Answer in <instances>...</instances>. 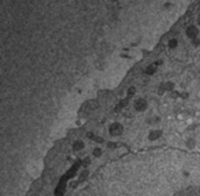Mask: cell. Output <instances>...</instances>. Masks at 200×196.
Masks as SVG:
<instances>
[{"label":"cell","instance_id":"1","mask_svg":"<svg viewBox=\"0 0 200 196\" xmlns=\"http://www.w3.org/2000/svg\"><path fill=\"white\" fill-rule=\"evenodd\" d=\"M108 131H109V134L111 136V137H120L122 136V133L124 132V126L118 123V122H113L111 124L109 125V127H108Z\"/></svg>","mask_w":200,"mask_h":196},{"label":"cell","instance_id":"2","mask_svg":"<svg viewBox=\"0 0 200 196\" xmlns=\"http://www.w3.org/2000/svg\"><path fill=\"white\" fill-rule=\"evenodd\" d=\"M149 107V102L144 97H138L133 100V109L137 112H144Z\"/></svg>","mask_w":200,"mask_h":196},{"label":"cell","instance_id":"3","mask_svg":"<svg viewBox=\"0 0 200 196\" xmlns=\"http://www.w3.org/2000/svg\"><path fill=\"white\" fill-rule=\"evenodd\" d=\"M186 36L191 40V41L194 39H197V38H199V28H198V26H197V25H191V26L187 27Z\"/></svg>","mask_w":200,"mask_h":196},{"label":"cell","instance_id":"4","mask_svg":"<svg viewBox=\"0 0 200 196\" xmlns=\"http://www.w3.org/2000/svg\"><path fill=\"white\" fill-rule=\"evenodd\" d=\"M161 134H163V132L160 130H151L147 134V139L150 141H157L161 137Z\"/></svg>","mask_w":200,"mask_h":196},{"label":"cell","instance_id":"5","mask_svg":"<svg viewBox=\"0 0 200 196\" xmlns=\"http://www.w3.org/2000/svg\"><path fill=\"white\" fill-rule=\"evenodd\" d=\"M185 146H186L188 150H194L197 147V140L193 137L187 138L186 141H185Z\"/></svg>","mask_w":200,"mask_h":196},{"label":"cell","instance_id":"6","mask_svg":"<svg viewBox=\"0 0 200 196\" xmlns=\"http://www.w3.org/2000/svg\"><path fill=\"white\" fill-rule=\"evenodd\" d=\"M163 86L166 92H174L176 90V84L173 82H165V83H163Z\"/></svg>","mask_w":200,"mask_h":196},{"label":"cell","instance_id":"7","mask_svg":"<svg viewBox=\"0 0 200 196\" xmlns=\"http://www.w3.org/2000/svg\"><path fill=\"white\" fill-rule=\"evenodd\" d=\"M84 148V143L81 141V140H76L73 144V151H76V152H80Z\"/></svg>","mask_w":200,"mask_h":196},{"label":"cell","instance_id":"8","mask_svg":"<svg viewBox=\"0 0 200 196\" xmlns=\"http://www.w3.org/2000/svg\"><path fill=\"white\" fill-rule=\"evenodd\" d=\"M157 69H158V67L156 64L147 65L146 68H145V74H147V75H154V72L157 71Z\"/></svg>","mask_w":200,"mask_h":196},{"label":"cell","instance_id":"9","mask_svg":"<svg viewBox=\"0 0 200 196\" xmlns=\"http://www.w3.org/2000/svg\"><path fill=\"white\" fill-rule=\"evenodd\" d=\"M167 47L170 48V49H176L177 47H178V40L177 39H170L169 40V42H167Z\"/></svg>","mask_w":200,"mask_h":196},{"label":"cell","instance_id":"10","mask_svg":"<svg viewBox=\"0 0 200 196\" xmlns=\"http://www.w3.org/2000/svg\"><path fill=\"white\" fill-rule=\"evenodd\" d=\"M103 155V150L102 148H100V147H96V148H94L93 150V157L94 158H101Z\"/></svg>","mask_w":200,"mask_h":196},{"label":"cell","instance_id":"11","mask_svg":"<svg viewBox=\"0 0 200 196\" xmlns=\"http://www.w3.org/2000/svg\"><path fill=\"white\" fill-rule=\"evenodd\" d=\"M136 92H137V88H136V86L131 85V86H129V88H128V90H127L128 95H130V96H133V95H136Z\"/></svg>","mask_w":200,"mask_h":196},{"label":"cell","instance_id":"12","mask_svg":"<svg viewBox=\"0 0 200 196\" xmlns=\"http://www.w3.org/2000/svg\"><path fill=\"white\" fill-rule=\"evenodd\" d=\"M191 43H192V46L193 47H199L200 46V38H197V39L192 40Z\"/></svg>","mask_w":200,"mask_h":196},{"label":"cell","instance_id":"13","mask_svg":"<svg viewBox=\"0 0 200 196\" xmlns=\"http://www.w3.org/2000/svg\"><path fill=\"white\" fill-rule=\"evenodd\" d=\"M159 122H160L159 117H154V118H151V119H149V123H151V124H157V123H159Z\"/></svg>","mask_w":200,"mask_h":196},{"label":"cell","instance_id":"14","mask_svg":"<svg viewBox=\"0 0 200 196\" xmlns=\"http://www.w3.org/2000/svg\"><path fill=\"white\" fill-rule=\"evenodd\" d=\"M197 26L200 27V14L198 15V18H197Z\"/></svg>","mask_w":200,"mask_h":196},{"label":"cell","instance_id":"15","mask_svg":"<svg viewBox=\"0 0 200 196\" xmlns=\"http://www.w3.org/2000/svg\"><path fill=\"white\" fill-rule=\"evenodd\" d=\"M107 146L108 147H110V148H115V144H111V143H108Z\"/></svg>","mask_w":200,"mask_h":196}]
</instances>
